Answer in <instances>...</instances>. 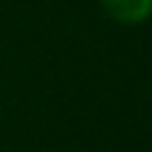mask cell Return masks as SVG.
<instances>
[{
  "label": "cell",
  "mask_w": 152,
  "mask_h": 152,
  "mask_svg": "<svg viewBox=\"0 0 152 152\" xmlns=\"http://www.w3.org/2000/svg\"><path fill=\"white\" fill-rule=\"evenodd\" d=\"M102 8L112 20L137 25L152 15V0H102Z\"/></svg>",
  "instance_id": "6da1fadb"
}]
</instances>
